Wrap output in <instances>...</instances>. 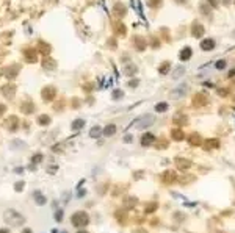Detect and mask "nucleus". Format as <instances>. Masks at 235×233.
<instances>
[{
  "mask_svg": "<svg viewBox=\"0 0 235 233\" xmlns=\"http://www.w3.org/2000/svg\"><path fill=\"white\" fill-rule=\"evenodd\" d=\"M166 108H168V103L161 102V103H157L155 105V111L157 113H163V111H166Z\"/></svg>",
  "mask_w": 235,
  "mask_h": 233,
  "instance_id": "obj_28",
  "label": "nucleus"
},
{
  "mask_svg": "<svg viewBox=\"0 0 235 233\" xmlns=\"http://www.w3.org/2000/svg\"><path fill=\"white\" fill-rule=\"evenodd\" d=\"M25 57H27V61L35 63V61H36V52H30V50H27V52H25Z\"/></svg>",
  "mask_w": 235,
  "mask_h": 233,
  "instance_id": "obj_27",
  "label": "nucleus"
},
{
  "mask_svg": "<svg viewBox=\"0 0 235 233\" xmlns=\"http://www.w3.org/2000/svg\"><path fill=\"white\" fill-rule=\"evenodd\" d=\"M207 102H209V99H207L204 94H196L195 99H193V105L195 106H204Z\"/></svg>",
  "mask_w": 235,
  "mask_h": 233,
  "instance_id": "obj_11",
  "label": "nucleus"
},
{
  "mask_svg": "<svg viewBox=\"0 0 235 233\" xmlns=\"http://www.w3.org/2000/svg\"><path fill=\"white\" fill-rule=\"evenodd\" d=\"M204 27L199 24V22H195L193 24V27H191V35L195 36V38H201L202 35H204Z\"/></svg>",
  "mask_w": 235,
  "mask_h": 233,
  "instance_id": "obj_8",
  "label": "nucleus"
},
{
  "mask_svg": "<svg viewBox=\"0 0 235 233\" xmlns=\"http://www.w3.org/2000/svg\"><path fill=\"white\" fill-rule=\"evenodd\" d=\"M55 95H57V89H55L53 86H46L44 89H43V99L46 100V102H50Z\"/></svg>",
  "mask_w": 235,
  "mask_h": 233,
  "instance_id": "obj_5",
  "label": "nucleus"
},
{
  "mask_svg": "<svg viewBox=\"0 0 235 233\" xmlns=\"http://www.w3.org/2000/svg\"><path fill=\"white\" fill-rule=\"evenodd\" d=\"M71 221H72V225H75V227H85L89 222V216L85 211H77L72 214Z\"/></svg>",
  "mask_w": 235,
  "mask_h": 233,
  "instance_id": "obj_2",
  "label": "nucleus"
},
{
  "mask_svg": "<svg viewBox=\"0 0 235 233\" xmlns=\"http://www.w3.org/2000/svg\"><path fill=\"white\" fill-rule=\"evenodd\" d=\"M38 122L41 125H49L50 124V117L47 116V114H41L39 117H38Z\"/></svg>",
  "mask_w": 235,
  "mask_h": 233,
  "instance_id": "obj_23",
  "label": "nucleus"
},
{
  "mask_svg": "<svg viewBox=\"0 0 235 233\" xmlns=\"http://www.w3.org/2000/svg\"><path fill=\"white\" fill-rule=\"evenodd\" d=\"M188 92V85L187 83H182V85H179L176 89H172L169 92V95L172 99H179V97H184V95Z\"/></svg>",
  "mask_w": 235,
  "mask_h": 233,
  "instance_id": "obj_4",
  "label": "nucleus"
},
{
  "mask_svg": "<svg viewBox=\"0 0 235 233\" xmlns=\"http://www.w3.org/2000/svg\"><path fill=\"white\" fill-rule=\"evenodd\" d=\"M136 83H138V81L133 80V81H130V83H129V86H130V88H132V86H136Z\"/></svg>",
  "mask_w": 235,
  "mask_h": 233,
  "instance_id": "obj_42",
  "label": "nucleus"
},
{
  "mask_svg": "<svg viewBox=\"0 0 235 233\" xmlns=\"http://www.w3.org/2000/svg\"><path fill=\"white\" fill-rule=\"evenodd\" d=\"M201 49L202 50H213L215 49V41L213 39H204L202 43H201Z\"/></svg>",
  "mask_w": 235,
  "mask_h": 233,
  "instance_id": "obj_13",
  "label": "nucleus"
},
{
  "mask_svg": "<svg viewBox=\"0 0 235 233\" xmlns=\"http://www.w3.org/2000/svg\"><path fill=\"white\" fill-rule=\"evenodd\" d=\"M116 130H118V128H116L115 124H108V125L104 128V135H105V136H113V135L116 133Z\"/></svg>",
  "mask_w": 235,
  "mask_h": 233,
  "instance_id": "obj_19",
  "label": "nucleus"
},
{
  "mask_svg": "<svg viewBox=\"0 0 235 233\" xmlns=\"http://www.w3.org/2000/svg\"><path fill=\"white\" fill-rule=\"evenodd\" d=\"M155 208H157V203H155V202H152V203H149V205H147V208H146L144 211H146V213H152Z\"/></svg>",
  "mask_w": 235,
  "mask_h": 233,
  "instance_id": "obj_32",
  "label": "nucleus"
},
{
  "mask_svg": "<svg viewBox=\"0 0 235 233\" xmlns=\"http://www.w3.org/2000/svg\"><path fill=\"white\" fill-rule=\"evenodd\" d=\"M122 95H124L122 91H115V92H113V99H116V100H118V99H122Z\"/></svg>",
  "mask_w": 235,
  "mask_h": 233,
  "instance_id": "obj_34",
  "label": "nucleus"
},
{
  "mask_svg": "<svg viewBox=\"0 0 235 233\" xmlns=\"http://www.w3.org/2000/svg\"><path fill=\"white\" fill-rule=\"evenodd\" d=\"M174 180H176L174 171H165V172L161 174V182H163V183H172Z\"/></svg>",
  "mask_w": 235,
  "mask_h": 233,
  "instance_id": "obj_10",
  "label": "nucleus"
},
{
  "mask_svg": "<svg viewBox=\"0 0 235 233\" xmlns=\"http://www.w3.org/2000/svg\"><path fill=\"white\" fill-rule=\"evenodd\" d=\"M41 158H43V157H41L39 153H36V155L33 157V163H39V161H41Z\"/></svg>",
  "mask_w": 235,
  "mask_h": 233,
  "instance_id": "obj_39",
  "label": "nucleus"
},
{
  "mask_svg": "<svg viewBox=\"0 0 235 233\" xmlns=\"http://www.w3.org/2000/svg\"><path fill=\"white\" fill-rule=\"evenodd\" d=\"M55 219H57V221H61L63 219V210H58L57 213H55Z\"/></svg>",
  "mask_w": 235,
  "mask_h": 233,
  "instance_id": "obj_36",
  "label": "nucleus"
},
{
  "mask_svg": "<svg viewBox=\"0 0 235 233\" xmlns=\"http://www.w3.org/2000/svg\"><path fill=\"white\" fill-rule=\"evenodd\" d=\"M185 74V67H182V66H179L177 69H176V72L172 74V78H179L180 75H184Z\"/></svg>",
  "mask_w": 235,
  "mask_h": 233,
  "instance_id": "obj_29",
  "label": "nucleus"
},
{
  "mask_svg": "<svg viewBox=\"0 0 235 233\" xmlns=\"http://www.w3.org/2000/svg\"><path fill=\"white\" fill-rule=\"evenodd\" d=\"M232 75H235V69H233V71H230V72H229V77H232Z\"/></svg>",
  "mask_w": 235,
  "mask_h": 233,
  "instance_id": "obj_45",
  "label": "nucleus"
},
{
  "mask_svg": "<svg viewBox=\"0 0 235 233\" xmlns=\"http://www.w3.org/2000/svg\"><path fill=\"white\" fill-rule=\"evenodd\" d=\"M43 67L46 71H53L55 67H57V61H55L53 58H50V57H46L43 60Z\"/></svg>",
  "mask_w": 235,
  "mask_h": 233,
  "instance_id": "obj_9",
  "label": "nucleus"
},
{
  "mask_svg": "<svg viewBox=\"0 0 235 233\" xmlns=\"http://www.w3.org/2000/svg\"><path fill=\"white\" fill-rule=\"evenodd\" d=\"M209 2H210V5H212V8H215L218 3H216V0H209Z\"/></svg>",
  "mask_w": 235,
  "mask_h": 233,
  "instance_id": "obj_40",
  "label": "nucleus"
},
{
  "mask_svg": "<svg viewBox=\"0 0 235 233\" xmlns=\"http://www.w3.org/2000/svg\"><path fill=\"white\" fill-rule=\"evenodd\" d=\"M171 138H172L174 141H182V139L185 138V135H184L182 130H177V128H176V130L171 131Z\"/></svg>",
  "mask_w": 235,
  "mask_h": 233,
  "instance_id": "obj_18",
  "label": "nucleus"
},
{
  "mask_svg": "<svg viewBox=\"0 0 235 233\" xmlns=\"http://www.w3.org/2000/svg\"><path fill=\"white\" fill-rule=\"evenodd\" d=\"M124 141H126V142H130V141H132V138H130V136H126V139H124Z\"/></svg>",
  "mask_w": 235,
  "mask_h": 233,
  "instance_id": "obj_43",
  "label": "nucleus"
},
{
  "mask_svg": "<svg viewBox=\"0 0 235 233\" xmlns=\"http://www.w3.org/2000/svg\"><path fill=\"white\" fill-rule=\"evenodd\" d=\"M14 92H16V86L14 85H5L2 88V94L5 95V97H13Z\"/></svg>",
  "mask_w": 235,
  "mask_h": 233,
  "instance_id": "obj_12",
  "label": "nucleus"
},
{
  "mask_svg": "<svg viewBox=\"0 0 235 233\" xmlns=\"http://www.w3.org/2000/svg\"><path fill=\"white\" fill-rule=\"evenodd\" d=\"M169 67H171L169 61H165V63H161V64H160V67H158V71H160V74H168V71H169Z\"/></svg>",
  "mask_w": 235,
  "mask_h": 233,
  "instance_id": "obj_22",
  "label": "nucleus"
},
{
  "mask_svg": "<svg viewBox=\"0 0 235 233\" xmlns=\"http://www.w3.org/2000/svg\"><path fill=\"white\" fill-rule=\"evenodd\" d=\"M83 125H85V120H81V119H77V120H74V122H72L71 128L75 131V130H80V128H83Z\"/></svg>",
  "mask_w": 235,
  "mask_h": 233,
  "instance_id": "obj_20",
  "label": "nucleus"
},
{
  "mask_svg": "<svg viewBox=\"0 0 235 233\" xmlns=\"http://www.w3.org/2000/svg\"><path fill=\"white\" fill-rule=\"evenodd\" d=\"M224 67H226V61H224V60L216 63V69H224Z\"/></svg>",
  "mask_w": 235,
  "mask_h": 233,
  "instance_id": "obj_37",
  "label": "nucleus"
},
{
  "mask_svg": "<svg viewBox=\"0 0 235 233\" xmlns=\"http://www.w3.org/2000/svg\"><path fill=\"white\" fill-rule=\"evenodd\" d=\"M136 120H138L135 124L136 128H146V127L154 124V116H152V114H144V116H141L140 119H136Z\"/></svg>",
  "mask_w": 235,
  "mask_h": 233,
  "instance_id": "obj_3",
  "label": "nucleus"
},
{
  "mask_svg": "<svg viewBox=\"0 0 235 233\" xmlns=\"http://www.w3.org/2000/svg\"><path fill=\"white\" fill-rule=\"evenodd\" d=\"M63 233H66V231H63Z\"/></svg>",
  "mask_w": 235,
  "mask_h": 233,
  "instance_id": "obj_48",
  "label": "nucleus"
},
{
  "mask_svg": "<svg viewBox=\"0 0 235 233\" xmlns=\"http://www.w3.org/2000/svg\"><path fill=\"white\" fill-rule=\"evenodd\" d=\"M199 142H201V139H199V136H198V135H196V136L193 135L191 138H190V144H191V146H195V144H199Z\"/></svg>",
  "mask_w": 235,
  "mask_h": 233,
  "instance_id": "obj_31",
  "label": "nucleus"
},
{
  "mask_svg": "<svg viewBox=\"0 0 235 233\" xmlns=\"http://www.w3.org/2000/svg\"><path fill=\"white\" fill-rule=\"evenodd\" d=\"M0 233H9L6 228H0Z\"/></svg>",
  "mask_w": 235,
  "mask_h": 233,
  "instance_id": "obj_44",
  "label": "nucleus"
},
{
  "mask_svg": "<svg viewBox=\"0 0 235 233\" xmlns=\"http://www.w3.org/2000/svg\"><path fill=\"white\" fill-rule=\"evenodd\" d=\"M174 122L176 124H187V116L185 114H180V113H177L174 116Z\"/></svg>",
  "mask_w": 235,
  "mask_h": 233,
  "instance_id": "obj_21",
  "label": "nucleus"
},
{
  "mask_svg": "<svg viewBox=\"0 0 235 233\" xmlns=\"http://www.w3.org/2000/svg\"><path fill=\"white\" fill-rule=\"evenodd\" d=\"M176 164H177V168L179 169H182V171H185V169H188L190 166H191V161H188V160H180V158H177L176 160Z\"/></svg>",
  "mask_w": 235,
  "mask_h": 233,
  "instance_id": "obj_14",
  "label": "nucleus"
},
{
  "mask_svg": "<svg viewBox=\"0 0 235 233\" xmlns=\"http://www.w3.org/2000/svg\"><path fill=\"white\" fill-rule=\"evenodd\" d=\"M116 13H118V14H121V16H124V13H126V9H124V6H122V5H116Z\"/></svg>",
  "mask_w": 235,
  "mask_h": 233,
  "instance_id": "obj_33",
  "label": "nucleus"
},
{
  "mask_svg": "<svg viewBox=\"0 0 235 233\" xmlns=\"http://www.w3.org/2000/svg\"><path fill=\"white\" fill-rule=\"evenodd\" d=\"M33 199H35V202H36L38 205H44V203H46V197L43 196V193H41V191H35V193H33Z\"/></svg>",
  "mask_w": 235,
  "mask_h": 233,
  "instance_id": "obj_15",
  "label": "nucleus"
},
{
  "mask_svg": "<svg viewBox=\"0 0 235 233\" xmlns=\"http://www.w3.org/2000/svg\"><path fill=\"white\" fill-rule=\"evenodd\" d=\"M78 233H88V231H85V230H80Z\"/></svg>",
  "mask_w": 235,
  "mask_h": 233,
  "instance_id": "obj_47",
  "label": "nucleus"
},
{
  "mask_svg": "<svg viewBox=\"0 0 235 233\" xmlns=\"http://www.w3.org/2000/svg\"><path fill=\"white\" fill-rule=\"evenodd\" d=\"M3 113H5V106H3V105H0V116H2Z\"/></svg>",
  "mask_w": 235,
  "mask_h": 233,
  "instance_id": "obj_41",
  "label": "nucleus"
},
{
  "mask_svg": "<svg viewBox=\"0 0 235 233\" xmlns=\"http://www.w3.org/2000/svg\"><path fill=\"white\" fill-rule=\"evenodd\" d=\"M160 3H161V0H147V5L150 8H157Z\"/></svg>",
  "mask_w": 235,
  "mask_h": 233,
  "instance_id": "obj_30",
  "label": "nucleus"
},
{
  "mask_svg": "<svg viewBox=\"0 0 235 233\" xmlns=\"http://www.w3.org/2000/svg\"><path fill=\"white\" fill-rule=\"evenodd\" d=\"M5 125H6V128H8L9 131H14V130H17V127H19V119H17L16 116H9V117L6 119V122H5Z\"/></svg>",
  "mask_w": 235,
  "mask_h": 233,
  "instance_id": "obj_7",
  "label": "nucleus"
},
{
  "mask_svg": "<svg viewBox=\"0 0 235 233\" xmlns=\"http://www.w3.org/2000/svg\"><path fill=\"white\" fill-rule=\"evenodd\" d=\"M135 72H136V67H135V66H127V71H126V74H129V75H130V74H135Z\"/></svg>",
  "mask_w": 235,
  "mask_h": 233,
  "instance_id": "obj_35",
  "label": "nucleus"
},
{
  "mask_svg": "<svg viewBox=\"0 0 235 233\" xmlns=\"http://www.w3.org/2000/svg\"><path fill=\"white\" fill-rule=\"evenodd\" d=\"M210 8H212V6H210L209 3H207V5H205V3H201V11H202L204 16H210V13H212Z\"/></svg>",
  "mask_w": 235,
  "mask_h": 233,
  "instance_id": "obj_25",
  "label": "nucleus"
},
{
  "mask_svg": "<svg viewBox=\"0 0 235 233\" xmlns=\"http://www.w3.org/2000/svg\"><path fill=\"white\" fill-rule=\"evenodd\" d=\"M205 147H209V149L219 147V141H218V139H207V141H205Z\"/></svg>",
  "mask_w": 235,
  "mask_h": 233,
  "instance_id": "obj_24",
  "label": "nucleus"
},
{
  "mask_svg": "<svg viewBox=\"0 0 235 233\" xmlns=\"http://www.w3.org/2000/svg\"><path fill=\"white\" fill-rule=\"evenodd\" d=\"M179 57H180V60H182V61L190 60V58H191V49H190V47L182 49V50H180V53H179Z\"/></svg>",
  "mask_w": 235,
  "mask_h": 233,
  "instance_id": "obj_17",
  "label": "nucleus"
},
{
  "mask_svg": "<svg viewBox=\"0 0 235 233\" xmlns=\"http://www.w3.org/2000/svg\"><path fill=\"white\" fill-rule=\"evenodd\" d=\"M5 221L9 224V225H13V227H17V225H22L24 222H25V219H24V216L22 214H19L17 211H14V210H8V211H5Z\"/></svg>",
  "mask_w": 235,
  "mask_h": 233,
  "instance_id": "obj_1",
  "label": "nucleus"
},
{
  "mask_svg": "<svg viewBox=\"0 0 235 233\" xmlns=\"http://www.w3.org/2000/svg\"><path fill=\"white\" fill-rule=\"evenodd\" d=\"M24 233H32V230H30V228H25V230H24Z\"/></svg>",
  "mask_w": 235,
  "mask_h": 233,
  "instance_id": "obj_46",
  "label": "nucleus"
},
{
  "mask_svg": "<svg viewBox=\"0 0 235 233\" xmlns=\"http://www.w3.org/2000/svg\"><path fill=\"white\" fill-rule=\"evenodd\" d=\"M155 135H152V133H144L143 136H141V146L143 147H149V146H152L155 142Z\"/></svg>",
  "mask_w": 235,
  "mask_h": 233,
  "instance_id": "obj_6",
  "label": "nucleus"
},
{
  "mask_svg": "<svg viewBox=\"0 0 235 233\" xmlns=\"http://www.w3.org/2000/svg\"><path fill=\"white\" fill-rule=\"evenodd\" d=\"M100 127H97V125H96V127H93L91 128V131H89V136H91V138H97V136H100Z\"/></svg>",
  "mask_w": 235,
  "mask_h": 233,
  "instance_id": "obj_26",
  "label": "nucleus"
},
{
  "mask_svg": "<svg viewBox=\"0 0 235 233\" xmlns=\"http://www.w3.org/2000/svg\"><path fill=\"white\" fill-rule=\"evenodd\" d=\"M14 189H16V191H22V189H24V182L16 183V185H14Z\"/></svg>",
  "mask_w": 235,
  "mask_h": 233,
  "instance_id": "obj_38",
  "label": "nucleus"
},
{
  "mask_svg": "<svg viewBox=\"0 0 235 233\" xmlns=\"http://www.w3.org/2000/svg\"><path fill=\"white\" fill-rule=\"evenodd\" d=\"M33 111H35V105H33L32 102H24V103H22V113L30 114V113H33Z\"/></svg>",
  "mask_w": 235,
  "mask_h": 233,
  "instance_id": "obj_16",
  "label": "nucleus"
}]
</instances>
